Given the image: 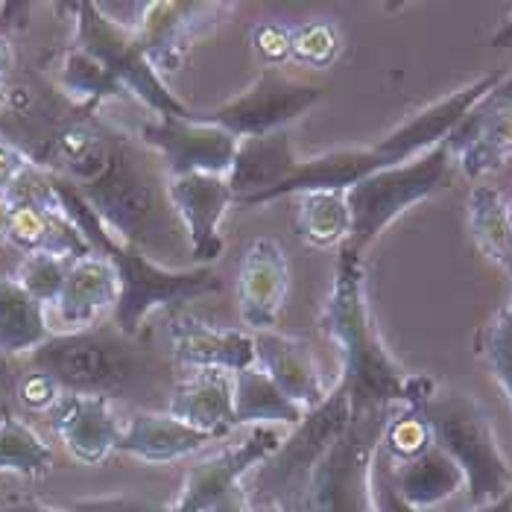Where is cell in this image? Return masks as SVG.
Instances as JSON below:
<instances>
[{"label": "cell", "mask_w": 512, "mask_h": 512, "mask_svg": "<svg viewBox=\"0 0 512 512\" xmlns=\"http://www.w3.org/2000/svg\"><path fill=\"white\" fill-rule=\"evenodd\" d=\"M62 387L50 378V375H44V372H30V375H24L21 378V384H18V398H21V404L24 407H30V410H53L56 404H59V398H62Z\"/></svg>", "instance_id": "obj_39"}, {"label": "cell", "mask_w": 512, "mask_h": 512, "mask_svg": "<svg viewBox=\"0 0 512 512\" xmlns=\"http://www.w3.org/2000/svg\"><path fill=\"white\" fill-rule=\"evenodd\" d=\"M340 56V33L331 21H308L290 30V62L305 68H331Z\"/></svg>", "instance_id": "obj_35"}, {"label": "cell", "mask_w": 512, "mask_h": 512, "mask_svg": "<svg viewBox=\"0 0 512 512\" xmlns=\"http://www.w3.org/2000/svg\"><path fill=\"white\" fill-rule=\"evenodd\" d=\"M302 158L293 150V138L287 129H278L270 135H258V138H243L237 147L235 164L226 173L229 188L235 194V205H252L258 197L276 191L278 185H284Z\"/></svg>", "instance_id": "obj_21"}, {"label": "cell", "mask_w": 512, "mask_h": 512, "mask_svg": "<svg viewBox=\"0 0 512 512\" xmlns=\"http://www.w3.org/2000/svg\"><path fill=\"white\" fill-rule=\"evenodd\" d=\"M53 469V448L18 416L0 419V474L44 477Z\"/></svg>", "instance_id": "obj_32"}, {"label": "cell", "mask_w": 512, "mask_h": 512, "mask_svg": "<svg viewBox=\"0 0 512 512\" xmlns=\"http://www.w3.org/2000/svg\"><path fill=\"white\" fill-rule=\"evenodd\" d=\"M489 44H492V47H498V50H501V47H512V15L504 21V24H501V30L489 39Z\"/></svg>", "instance_id": "obj_44"}, {"label": "cell", "mask_w": 512, "mask_h": 512, "mask_svg": "<svg viewBox=\"0 0 512 512\" xmlns=\"http://www.w3.org/2000/svg\"><path fill=\"white\" fill-rule=\"evenodd\" d=\"M363 278V258L349 249H340L334 284L319 319L322 331L334 340L343 357L340 384L352 401V419L384 416L393 413L398 404H425L436 390L431 378L407 375L395 363L372 319Z\"/></svg>", "instance_id": "obj_1"}, {"label": "cell", "mask_w": 512, "mask_h": 512, "mask_svg": "<svg viewBox=\"0 0 512 512\" xmlns=\"http://www.w3.org/2000/svg\"><path fill=\"white\" fill-rule=\"evenodd\" d=\"M167 179L164 164L158 167L126 138H112L103 173L77 191L115 240L135 246L158 267L176 270L173 264L191 261V246L167 194Z\"/></svg>", "instance_id": "obj_2"}, {"label": "cell", "mask_w": 512, "mask_h": 512, "mask_svg": "<svg viewBox=\"0 0 512 512\" xmlns=\"http://www.w3.org/2000/svg\"><path fill=\"white\" fill-rule=\"evenodd\" d=\"M0 512H71V510H56V507H47L41 501L33 498H9V501H0Z\"/></svg>", "instance_id": "obj_43"}, {"label": "cell", "mask_w": 512, "mask_h": 512, "mask_svg": "<svg viewBox=\"0 0 512 512\" xmlns=\"http://www.w3.org/2000/svg\"><path fill=\"white\" fill-rule=\"evenodd\" d=\"M284 442V434L276 425H258L252 428L246 439L235 445L199 460L185 472L182 489L167 512H202L208 510L214 501H220L229 489L243 483V477L255 472L278 445Z\"/></svg>", "instance_id": "obj_12"}, {"label": "cell", "mask_w": 512, "mask_h": 512, "mask_svg": "<svg viewBox=\"0 0 512 512\" xmlns=\"http://www.w3.org/2000/svg\"><path fill=\"white\" fill-rule=\"evenodd\" d=\"M68 267L71 261L68 258H59V255H44V252H36V255H27L15 273V281L36 299L44 308H53L59 293H62V284H65V276H68Z\"/></svg>", "instance_id": "obj_36"}, {"label": "cell", "mask_w": 512, "mask_h": 512, "mask_svg": "<svg viewBox=\"0 0 512 512\" xmlns=\"http://www.w3.org/2000/svg\"><path fill=\"white\" fill-rule=\"evenodd\" d=\"M328 94H331V82L296 77L287 68H264L261 77L243 94H237L235 100L197 118L223 126L226 132H232L243 141V138H258V135L287 129V123L302 118Z\"/></svg>", "instance_id": "obj_9"}, {"label": "cell", "mask_w": 512, "mask_h": 512, "mask_svg": "<svg viewBox=\"0 0 512 512\" xmlns=\"http://www.w3.org/2000/svg\"><path fill=\"white\" fill-rule=\"evenodd\" d=\"M170 416L208 434L214 442L237 428L235 390L229 372H194L170 398Z\"/></svg>", "instance_id": "obj_23"}, {"label": "cell", "mask_w": 512, "mask_h": 512, "mask_svg": "<svg viewBox=\"0 0 512 512\" xmlns=\"http://www.w3.org/2000/svg\"><path fill=\"white\" fill-rule=\"evenodd\" d=\"M167 194L182 220V229L191 246V264L211 267L223 255L220 223L226 211L235 205V194L226 176L191 173V176H170Z\"/></svg>", "instance_id": "obj_15"}, {"label": "cell", "mask_w": 512, "mask_h": 512, "mask_svg": "<svg viewBox=\"0 0 512 512\" xmlns=\"http://www.w3.org/2000/svg\"><path fill=\"white\" fill-rule=\"evenodd\" d=\"M477 355L489 366L492 378L512 404V296L477 334Z\"/></svg>", "instance_id": "obj_34"}, {"label": "cell", "mask_w": 512, "mask_h": 512, "mask_svg": "<svg viewBox=\"0 0 512 512\" xmlns=\"http://www.w3.org/2000/svg\"><path fill=\"white\" fill-rule=\"evenodd\" d=\"M208 442H214V439L179 419H173L170 413L138 410L129 416V422L120 431L118 451L135 457V460H144V463L164 466V463L182 460L188 454H197Z\"/></svg>", "instance_id": "obj_24"}, {"label": "cell", "mask_w": 512, "mask_h": 512, "mask_svg": "<svg viewBox=\"0 0 512 512\" xmlns=\"http://www.w3.org/2000/svg\"><path fill=\"white\" fill-rule=\"evenodd\" d=\"M202 512H261V504L246 492V486L240 483L235 489H229L220 501H214L208 510Z\"/></svg>", "instance_id": "obj_42"}, {"label": "cell", "mask_w": 512, "mask_h": 512, "mask_svg": "<svg viewBox=\"0 0 512 512\" xmlns=\"http://www.w3.org/2000/svg\"><path fill=\"white\" fill-rule=\"evenodd\" d=\"M290 290V267L281 243L258 237L240 258L237 267V308L240 322L249 331H273Z\"/></svg>", "instance_id": "obj_16"}, {"label": "cell", "mask_w": 512, "mask_h": 512, "mask_svg": "<svg viewBox=\"0 0 512 512\" xmlns=\"http://www.w3.org/2000/svg\"><path fill=\"white\" fill-rule=\"evenodd\" d=\"M33 369L50 375L62 393L118 398L138 378L135 340L123 337L115 325H94L85 331L50 334L36 352Z\"/></svg>", "instance_id": "obj_4"}, {"label": "cell", "mask_w": 512, "mask_h": 512, "mask_svg": "<svg viewBox=\"0 0 512 512\" xmlns=\"http://www.w3.org/2000/svg\"><path fill=\"white\" fill-rule=\"evenodd\" d=\"M393 480L398 495L416 510L436 507V504L454 498L466 486L460 466L436 445H431L428 451H422L413 460H404V463L393 460Z\"/></svg>", "instance_id": "obj_25"}, {"label": "cell", "mask_w": 512, "mask_h": 512, "mask_svg": "<svg viewBox=\"0 0 512 512\" xmlns=\"http://www.w3.org/2000/svg\"><path fill=\"white\" fill-rule=\"evenodd\" d=\"M255 366L264 369L278 390L293 404H299L305 413L319 407L322 398L328 395L319 375V363L302 337L278 334V331L255 334Z\"/></svg>", "instance_id": "obj_20"}, {"label": "cell", "mask_w": 512, "mask_h": 512, "mask_svg": "<svg viewBox=\"0 0 512 512\" xmlns=\"http://www.w3.org/2000/svg\"><path fill=\"white\" fill-rule=\"evenodd\" d=\"M352 232V214L346 194L340 191H314L299 194L296 211V235L314 249H328L334 243H346Z\"/></svg>", "instance_id": "obj_30"}, {"label": "cell", "mask_w": 512, "mask_h": 512, "mask_svg": "<svg viewBox=\"0 0 512 512\" xmlns=\"http://www.w3.org/2000/svg\"><path fill=\"white\" fill-rule=\"evenodd\" d=\"M232 390H235V419L240 425H299L305 410L299 404H293L287 395L273 384V378L258 369L249 366L243 372L232 375Z\"/></svg>", "instance_id": "obj_27"}, {"label": "cell", "mask_w": 512, "mask_h": 512, "mask_svg": "<svg viewBox=\"0 0 512 512\" xmlns=\"http://www.w3.org/2000/svg\"><path fill=\"white\" fill-rule=\"evenodd\" d=\"M436 448H442L466 477L472 510L504 498L512 489V466L483 404L460 390H439L422 404Z\"/></svg>", "instance_id": "obj_3"}, {"label": "cell", "mask_w": 512, "mask_h": 512, "mask_svg": "<svg viewBox=\"0 0 512 512\" xmlns=\"http://www.w3.org/2000/svg\"><path fill=\"white\" fill-rule=\"evenodd\" d=\"M59 88L77 103V106H100L106 100H118L123 97V85L112 77L91 53H85L82 47L71 44L62 56L59 65Z\"/></svg>", "instance_id": "obj_31"}, {"label": "cell", "mask_w": 512, "mask_h": 512, "mask_svg": "<svg viewBox=\"0 0 512 512\" xmlns=\"http://www.w3.org/2000/svg\"><path fill=\"white\" fill-rule=\"evenodd\" d=\"M375 170H384L375 147H352V150H331L314 158H302L296 173L278 185L276 191L258 197L249 208L270 205L273 199L299 197V194H314V191H340L346 194L355 188L360 179L372 176Z\"/></svg>", "instance_id": "obj_22"}, {"label": "cell", "mask_w": 512, "mask_h": 512, "mask_svg": "<svg viewBox=\"0 0 512 512\" xmlns=\"http://www.w3.org/2000/svg\"><path fill=\"white\" fill-rule=\"evenodd\" d=\"M381 445L387 448V454L395 463L413 460L422 451H428L434 445V436H431L428 419L422 413V404H404L401 410H393L384 425Z\"/></svg>", "instance_id": "obj_33"}, {"label": "cell", "mask_w": 512, "mask_h": 512, "mask_svg": "<svg viewBox=\"0 0 512 512\" xmlns=\"http://www.w3.org/2000/svg\"><path fill=\"white\" fill-rule=\"evenodd\" d=\"M469 179H483L512 158V74L501 79L445 141Z\"/></svg>", "instance_id": "obj_14"}, {"label": "cell", "mask_w": 512, "mask_h": 512, "mask_svg": "<svg viewBox=\"0 0 512 512\" xmlns=\"http://www.w3.org/2000/svg\"><path fill=\"white\" fill-rule=\"evenodd\" d=\"M50 413L53 431L77 463L100 466L112 451H118L123 425L112 407V398L65 393Z\"/></svg>", "instance_id": "obj_18"}, {"label": "cell", "mask_w": 512, "mask_h": 512, "mask_svg": "<svg viewBox=\"0 0 512 512\" xmlns=\"http://www.w3.org/2000/svg\"><path fill=\"white\" fill-rule=\"evenodd\" d=\"M472 512H512V489L504 498H498V501H492V504H486V507H477V510Z\"/></svg>", "instance_id": "obj_47"}, {"label": "cell", "mask_w": 512, "mask_h": 512, "mask_svg": "<svg viewBox=\"0 0 512 512\" xmlns=\"http://www.w3.org/2000/svg\"><path fill=\"white\" fill-rule=\"evenodd\" d=\"M469 232L477 249L512 276L510 202L492 185H474L469 194Z\"/></svg>", "instance_id": "obj_28"}, {"label": "cell", "mask_w": 512, "mask_h": 512, "mask_svg": "<svg viewBox=\"0 0 512 512\" xmlns=\"http://www.w3.org/2000/svg\"><path fill=\"white\" fill-rule=\"evenodd\" d=\"M504 77H507V71L483 74V77H477L469 85L451 91L448 97L425 106L422 112H416L410 120H404L384 141L375 144V153L381 158V164L384 167H395V164L413 161V158L425 156L428 150H434L439 144H445L451 138V132L463 123V118Z\"/></svg>", "instance_id": "obj_11"}, {"label": "cell", "mask_w": 512, "mask_h": 512, "mask_svg": "<svg viewBox=\"0 0 512 512\" xmlns=\"http://www.w3.org/2000/svg\"><path fill=\"white\" fill-rule=\"evenodd\" d=\"M369 498H372L375 512H419L398 495L393 480V457L387 454V448L381 442H378V448L372 454V466H369Z\"/></svg>", "instance_id": "obj_37"}, {"label": "cell", "mask_w": 512, "mask_h": 512, "mask_svg": "<svg viewBox=\"0 0 512 512\" xmlns=\"http://www.w3.org/2000/svg\"><path fill=\"white\" fill-rule=\"evenodd\" d=\"M173 357L194 372H243L255 366V334L240 328H211L197 316L173 311L167 319Z\"/></svg>", "instance_id": "obj_17"}, {"label": "cell", "mask_w": 512, "mask_h": 512, "mask_svg": "<svg viewBox=\"0 0 512 512\" xmlns=\"http://www.w3.org/2000/svg\"><path fill=\"white\" fill-rule=\"evenodd\" d=\"M235 12V3H167L147 0L141 21V44L158 74L176 71L191 53L194 41L208 36Z\"/></svg>", "instance_id": "obj_13"}, {"label": "cell", "mask_w": 512, "mask_h": 512, "mask_svg": "<svg viewBox=\"0 0 512 512\" xmlns=\"http://www.w3.org/2000/svg\"><path fill=\"white\" fill-rule=\"evenodd\" d=\"M249 39H252L258 59L267 68H284L290 62V30L287 27H281L276 21H261L252 27Z\"/></svg>", "instance_id": "obj_38"}, {"label": "cell", "mask_w": 512, "mask_h": 512, "mask_svg": "<svg viewBox=\"0 0 512 512\" xmlns=\"http://www.w3.org/2000/svg\"><path fill=\"white\" fill-rule=\"evenodd\" d=\"M71 512H167L161 507H153L147 501L138 498H126V495H109V498H85L77 501Z\"/></svg>", "instance_id": "obj_41"}, {"label": "cell", "mask_w": 512, "mask_h": 512, "mask_svg": "<svg viewBox=\"0 0 512 512\" xmlns=\"http://www.w3.org/2000/svg\"><path fill=\"white\" fill-rule=\"evenodd\" d=\"M454 156L448 144H439L425 156L375 170L372 176L360 179L355 188L346 191V205L352 214V232L343 249L363 255V249L395 223L407 208L434 197L436 191L448 188Z\"/></svg>", "instance_id": "obj_6"}, {"label": "cell", "mask_w": 512, "mask_h": 512, "mask_svg": "<svg viewBox=\"0 0 512 512\" xmlns=\"http://www.w3.org/2000/svg\"><path fill=\"white\" fill-rule=\"evenodd\" d=\"M12 59H15V53H12V44H9V39L0 33V77L12 68Z\"/></svg>", "instance_id": "obj_46"}, {"label": "cell", "mask_w": 512, "mask_h": 512, "mask_svg": "<svg viewBox=\"0 0 512 512\" xmlns=\"http://www.w3.org/2000/svg\"><path fill=\"white\" fill-rule=\"evenodd\" d=\"M9 220H12V202L0 194V240L9 237Z\"/></svg>", "instance_id": "obj_45"}, {"label": "cell", "mask_w": 512, "mask_h": 512, "mask_svg": "<svg viewBox=\"0 0 512 512\" xmlns=\"http://www.w3.org/2000/svg\"><path fill=\"white\" fill-rule=\"evenodd\" d=\"M6 100H9V88H6L3 79H0V115L6 112Z\"/></svg>", "instance_id": "obj_48"}, {"label": "cell", "mask_w": 512, "mask_h": 512, "mask_svg": "<svg viewBox=\"0 0 512 512\" xmlns=\"http://www.w3.org/2000/svg\"><path fill=\"white\" fill-rule=\"evenodd\" d=\"M349 425H352V401L346 387L337 381V387L322 398V404L308 410L296 425V431L284 436V442L255 469L252 480L243 483L246 492L264 507L290 510L296 498L302 501L319 460L349 431Z\"/></svg>", "instance_id": "obj_5"}, {"label": "cell", "mask_w": 512, "mask_h": 512, "mask_svg": "<svg viewBox=\"0 0 512 512\" xmlns=\"http://www.w3.org/2000/svg\"><path fill=\"white\" fill-rule=\"evenodd\" d=\"M77 12V47L91 53L112 77L123 85L126 94L138 97L158 118H194V112L170 94L161 82V74L150 65L138 33H129L100 15L97 3H79Z\"/></svg>", "instance_id": "obj_8"}, {"label": "cell", "mask_w": 512, "mask_h": 512, "mask_svg": "<svg viewBox=\"0 0 512 512\" xmlns=\"http://www.w3.org/2000/svg\"><path fill=\"white\" fill-rule=\"evenodd\" d=\"M112 138H106L91 123H68L53 138V156L59 161V176H65L74 185H85L97 179L109 161Z\"/></svg>", "instance_id": "obj_29"}, {"label": "cell", "mask_w": 512, "mask_h": 512, "mask_svg": "<svg viewBox=\"0 0 512 512\" xmlns=\"http://www.w3.org/2000/svg\"><path fill=\"white\" fill-rule=\"evenodd\" d=\"M36 161L27 156L24 150H18L15 144H9L6 138H0V194H6L24 170H30Z\"/></svg>", "instance_id": "obj_40"}, {"label": "cell", "mask_w": 512, "mask_h": 512, "mask_svg": "<svg viewBox=\"0 0 512 512\" xmlns=\"http://www.w3.org/2000/svg\"><path fill=\"white\" fill-rule=\"evenodd\" d=\"M50 334L47 308L15 278H0V355H30Z\"/></svg>", "instance_id": "obj_26"}, {"label": "cell", "mask_w": 512, "mask_h": 512, "mask_svg": "<svg viewBox=\"0 0 512 512\" xmlns=\"http://www.w3.org/2000/svg\"><path fill=\"white\" fill-rule=\"evenodd\" d=\"M115 302H118L115 264L106 255L88 252L71 261L53 311L62 331H85L100 325L103 314L115 311Z\"/></svg>", "instance_id": "obj_19"}, {"label": "cell", "mask_w": 512, "mask_h": 512, "mask_svg": "<svg viewBox=\"0 0 512 512\" xmlns=\"http://www.w3.org/2000/svg\"><path fill=\"white\" fill-rule=\"evenodd\" d=\"M141 144L153 150L167 176H191L211 173L226 176L232 170L240 147V138L214 126L208 120L194 118H158L141 126Z\"/></svg>", "instance_id": "obj_10"}, {"label": "cell", "mask_w": 512, "mask_h": 512, "mask_svg": "<svg viewBox=\"0 0 512 512\" xmlns=\"http://www.w3.org/2000/svg\"><path fill=\"white\" fill-rule=\"evenodd\" d=\"M106 258L118 270V302L112 311V325L123 337L135 340L144 319L156 308H170L220 290V278L211 267L167 270L150 261L144 252L126 243H112Z\"/></svg>", "instance_id": "obj_7"}]
</instances>
